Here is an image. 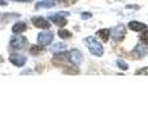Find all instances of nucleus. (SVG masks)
<instances>
[{"mask_svg":"<svg viewBox=\"0 0 148 129\" xmlns=\"http://www.w3.org/2000/svg\"><path fill=\"white\" fill-rule=\"evenodd\" d=\"M86 44L87 47H88L90 52H91L92 56L95 57H101L103 54H104V48H103L101 43H99V41L96 40V38H94V36H88V38H86Z\"/></svg>","mask_w":148,"mask_h":129,"instance_id":"obj_1","label":"nucleus"},{"mask_svg":"<svg viewBox=\"0 0 148 129\" xmlns=\"http://www.w3.org/2000/svg\"><path fill=\"white\" fill-rule=\"evenodd\" d=\"M29 45V41L25 36H12L9 40V48L12 51H21Z\"/></svg>","mask_w":148,"mask_h":129,"instance_id":"obj_2","label":"nucleus"},{"mask_svg":"<svg viewBox=\"0 0 148 129\" xmlns=\"http://www.w3.org/2000/svg\"><path fill=\"white\" fill-rule=\"evenodd\" d=\"M68 16H69V13H68V12L49 13V14H48V21L53 22L55 25L59 26V27H62V26H65L68 23V20H66Z\"/></svg>","mask_w":148,"mask_h":129,"instance_id":"obj_3","label":"nucleus"},{"mask_svg":"<svg viewBox=\"0 0 148 129\" xmlns=\"http://www.w3.org/2000/svg\"><path fill=\"white\" fill-rule=\"evenodd\" d=\"M69 59V52H60V53H55L53 58H52V63L55 66H61V67H66Z\"/></svg>","mask_w":148,"mask_h":129,"instance_id":"obj_4","label":"nucleus"},{"mask_svg":"<svg viewBox=\"0 0 148 129\" xmlns=\"http://www.w3.org/2000/svg\"><path fill=\"white\" fill-rule=\"evenodd\" d=\"M53 32H51V31H42V32L38 34V38H36V41H38L39 45H49V44L53 41Z\"/></svg>","mask_w":148,"mask_h":129,"instance_id":"obj_5","label":"nucleus"},{"mask_svg":"<svg viewBox=\"0 0 148 129\" xmlns=\"http://www.w3.org/2000/svg\"><path fill=\"white\" fill-rule=\"evenodd\" d=\"M125 35H126V28H125V26H122V25H118V26H116L114 28L110 30V38L114 41L123 40Z\"/></svg>","mask_w":148,"mask_h":129,"instance_id":"obj_6","label":"nucleus"},{"mask_svg":"<svg viewBox=\"0 0 148 129\" xmlns=\"http://www.w3.org/2000/svg\"><path fill=\"white\" fill-rule=\"evenodd\" d=\"M31 23H33L35 27L43 28V30H48V28L51 27V23H49V21L46 20L44 17H40V16H35V17L31 18Z\"/></svg>","mask_w":148,"mask_h":129,"instance_id":"obj_7","label":"nucleus"},{"mask_svg":"<svg viewBox=\"0 0 148 129\" xmlns=\"http://www.w3.org/2000/svg\"><path fill=\"white\" fill-rule=\"evenodd\" d=\"M9 62L12 65L17 66V67H22L27 62V57H25L23 54H20V53H12L9 56Z\"/></svg>","mask_w":148,"mask_h":129,"instance_id":"obj_8","label":"nucleus"},{"mask_svg":"<svg viewBox=\"0 0 148 129\" xmlns=\"http://www.w3.org/2000/svg\"><path fill=\"white\" fill-rule=\"evenodd\" d=\"M69 59L72 63L79 65L83 61V54H82L81 51H78V49H72V51L69 52Z\"/></svg>","mask_w":148,"mask_h":129,"instance_id":"obj_9","label":"nucleus"},{"mask_svg":"<svg viewBox=\"0 0 148 129\" xmlns=\"http://www.w3.org/2000/svg\"><path fill=\"white\" fill-rule=\"evenodd\" d=\"M129 28L130 30H133V31H144V30H147V25L146 23H143V22H139V21H130L129 22Z\"/></svg>","mask_w":148,"mask_h":129,"instance_id":"obj_10","label":"nucleus"},{"mask_svg":"<svg viewBox=\"0 0 148 129\" xmlns=\"http://www.w3.org/2000/svg\"><path fill=\"white\" fill-rule=\"evenodd\" d=\"M56 4H57L56 0H42V1L36 3L35 9H43V8H46V9H49V8L56 7Z\"/></svg>","mask_w":148,"mask_h":129,"instance_id":"obj_11","label":"nucleus"},{"mask_svg":"<svg viewBox=\"0 0 148 129\" xmlns=\"http://www.w3.org/2000/svg\"><path fill=\"white\" fill-rule=\"evenodd\" d=\"M26 30H27V25H26V22H22V21H20V22L14 23V25L12 26L13 34H22V32H25Z\"/></svg>","mask_w":148,"mask_h":129,"instance_id":"obj_12","label":"nucleus"},{"mask_svg":"<svg viewBox=\"0 0 148 129\" xmlns=\"http://www.w3.org/2000/svg\"><path fill=\"white\" fill-rule=\"evenodd\" d=\"M18 17H21L20 13H0V22L7 23L13 18H18Z\"/></svg>","mask_w":148,"mask_h":129,"instance_id":"obj_13","label":"nucleus"},{"mask_svg":"<svg viewBox=\"0 0 148 129\" xmlns=\"http://www.w3.org/2000/svg\"><path fill=\"white\" fill-rule=\"evenodd\" d=\"M44 47L43 45H31L30 47V49H29V53L31 54V56H35V57H38V56H40L42 53H44Z\"/></svg>","mask_w":148,"mask_h":129,"instance_id":"obj_14","label":"nucleus"},{"mask_svg":"<svg viewBox=\"0 0 148 129\" xmlns=\"http://www.w3.org/2000/svg\"><path fill=\"white\" fill-rule=\"evenodd\" d=\"M96 36L99 39H101L103 41H108L109 40V36H110V30L109 28H103V30H99L96 32Z\"/></svg>","mask_w":148,"mask_h":129,"instance_id":"obj_15","label":"nucleus"},{"mask_svg":"<svg viewBox=\"0 0 148 129\" xmlns=\"http://www.w3.org/2000/svg\"><path fill=\"white\" fill-rule=\"evenodd\" d=\"M66 47L68 45L65 43H56V44H53V45H52L51 52H52V53H60V52L66 51Z\"/></svg>","mask_w":148,"mask_h":129,"instance_id":"obj_16","label":"nucleus"},{"mask_svg":"<svg viewBox=\"0 0 148 129\" xmlns=\"http://www.w3.org/2000/svg\"><path fill=\"white\" fill-rule=\"evenodd\" d=\"M134 52H135V53H138V56H139V57H143V56H146V54L148 53V49H147V47L136 45V47H135V49H134Z\"/></svg>","mask_w":148,"mask_h":129,"instance_id":"obj_17","label":"nucleus"},{"mask_svg":"<svg viewBox=\"0 0 148 129\" xmlns=\"http://www.w3.org/2000/svg\"><path fill=\"white\" fill-rule=\"evenodd\" d=\"M64 74H72V75H75V74H79V68L77 66H66L64 68Z\"/></svg>","mask_w":148,"mask_h":129,"instance_id":"obj_18","label":"nucleus"},{"mask_svg":"<svg viewBox=\"0 0 148 129\" xmlns=\"http://www.w3.org/2000/svg\"><path fill=\"white\" fill-rule=\"evenodd\" d=\"M57 35H59L61 39H70L72 38V32L68 31V30H65V28H60L59 32H57Z\"/></svg>","mask_w":148,"mask_h":129,"instance_id":"obj_19","label":"nucleus"},{"mask_svg":"<svg viewBox=\"0 0 148 129\" xmlns=\"http://www.w3.org/2000/svg\"><path fill=\"white\" fill-rule=\"evenodd\" d=\"M139 39H140V41H142L143 44H146V45H148V30H144L143 32L140 34Z\"/></svg>","mask_w":148,"mask_h":129,"instance_id":"obj_20","label":"nucleus"},{"mask_svg":"<svg viewBox=\"0 0 148 129\" xmlns=\"http://www.w3.org/2000/svg\"><path fill=\"white\" fill-rule=\"evenodd\" d=\"M117 66L121 68V70H123V71H127L129 70V65L126 63L123 59H117Z\"/></svg>","mask_w":148,"mask_h":129,"instance_id":"obj_21","label":"nucleus"},{"mask_svg":"<svg viewBox=\"0 0 148 129\" xmlns=\"http://www.w3.org/2000/svg\"><path fill=\"white\" fill-rule=\"evenodd\" d=\"M56 1L59 3L60 5H62V7H69V5L74 4L77 0H56Z\"/></svg>","mask_w":148,"mask_h":129,"instance_id":"obj_22","label":"nucleus"},{"mask_svg":"<svg viewBox=\"0 0 148 129\" xmlns=\"http://www.w3.org/2000/svg\"><path fill=\"white\" fill-rule=\"evenodd\" d=\"M91 17H92V13H90V12L81 13V18H82V20H88V18H91Z\"/></svg>","mask_w":148,"mask_h":129,"instance_id":"obj_23","label":"nucleus"},{"mask_svg":"<svg viewBox=\"0 0 148 129\" xmlns=\"http://www.w3.org/2000/svg\"><path fill=\"white\" fill-rule=\"evenodd\" d=\"M148 75V67H146V68H139L138 71H136V75Z\"/></svg>","mask_w":148,"mask_h":129,"instance_id":"obj_24","label":"nucleus"},{"mask_svg":"<svg viewBox=\"0 0 148 129\" xmlns=\"http://www.w3.org/2000/svg\"><path fill=\"white\" fill-rule=\"evenodd\" d=\"M10 1H18V3H31L34 0H10Z\"/></svg>","mask_w":148,"mask_h":129,"instance_id":"obj_25","label":"nucleus"},{"mask_svg":"<svg viewBox=\"0 0 148 129\" xmlns=\"http://www.w3.org/2000/svg\"><path fill=\"white\" fill-rule=\"evenodd\" d=\"M33 71L31 70H25V71H21V75H29V74H31Z\"/></svg>","mask_w":148,"mask_h":129,"instance_id":"obj_26","label":"nucleus"},{"mask_svg":"<svg viewBox=\"0 0 148 129\" xmlns=\"http://www.w3.org/2000/svg\"><path fill=\"white\" fill-rule=\"evenodd\" d=\"M0 5H8V3H7V0H0Z\"/></svg>","mask_w":148,"mask_h":129,"instance_id":"obj_27","label":"nucleus"}]
</instances>
